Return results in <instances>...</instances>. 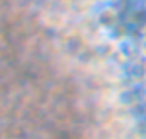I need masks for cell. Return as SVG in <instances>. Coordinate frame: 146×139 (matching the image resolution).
Here are the masks:
<instances>
[{"label":"cell","mask_w":146,"mask_h":139,"mask_svg":"<svg viewBox=\"0 0 146 139\" xmlns=\"http://www.w3.org/2000/svg\"><path fill=\"white\" fill-rule=\"evenodd\" d=\"M140 49H141V53L146 58V25L141 28V36H140Z\"/></svg>","instance_id":"cell-1"},{"label":"cell","mask_w":146,"mask_h":139,"mask_svg":"<svg viewBox=\"0 0 146 139\" xmlns=\"http://www.w3.org/2000/svg\"><path fill=\"white\" fill-rule=\"evenodd\" d=\"M145 85H146V75H145Z\"/></svg>","instance_id":"cell-2"},{"label":"cell","mask_w":146,"mask_h":139,"mask_svg":"<svg viewBox=\"0 0 146 139\" xmlns=\"http://www.w3.org/2000/svg\"><path fill=\"white\" fill-rule=\"evenodd\" d=\"M145 7H146V3H145Z\"/></svg>","instance_id":"cell-3"}]
</instances>
